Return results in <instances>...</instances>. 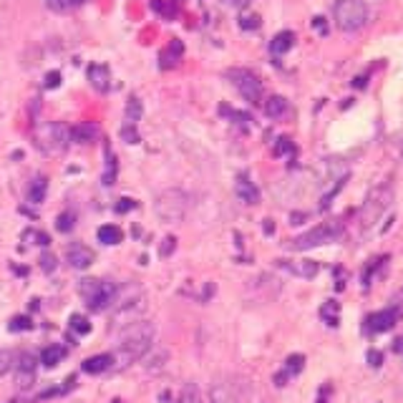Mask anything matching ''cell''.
I'll return each instance as SVG.
<instances>
[{"label": "cell", "instance_id": "cell-5", "mask_svg": "<svg viewBox=\"0 0 403 403\" xmlns=\"http://www.w3.org/2000/svg\"><path fill=\"white\" fill-rule=\"evenodd\" d=\"M333 18L343 33H355L368 23V3L365 0H335Z\"/></svg>", "mask_w": 403, "mask_h": 403}, {"label": "cell", "instance_id": "cell-28", "mask_svg": "<svg viewBox=\"0 0 403 403\" xmlns=\"http://www.w3.org/2000/svg\"><path fill=\"white\" fill-rule=\"evenodd\" d=\"M141 119V101L136 96L129 99V106H126V124H136Z\"/></svg>", "mask_w": 403, "mask_h": 403}, {"label": "cell", "instance_id": "cell-43", "mask_svg": "<svg viewBox=\"0 0 403 403\" xmlns=\"http://www.w3.org/2000/svg\"><path fill=\"white\" fill-rule=\"evenodd\" d=\"M315 28H318L320 33H325L327 31V28H325V18H315Z\"/></svg>", "mask_w": 403, "mask_h": 403}, {"label": "cell", "instance_id": "cell-8", "mask_svg": "<svg viewBox=\"0 0 403 403\" xmlns=\"http://www.w3.org/2000/svg\"><path fill=\"white\" fill-rule=\"evenodd\" d=\"M154 209H157L159 220L182 222L184 214H187V195H184L182 189H167V192H162L157 197Z\"/></svg>", "mask_w": 403, "mask_h": 403}, {"label": "cell", "instance_id": "cell-25", "mask_svg": "<svg viewBox=\"0 0 403 403\" xmlns=\"http://www.w3.org/2000/svg\"><path fill=\"white\" fill-rule=\"evenodd\" d=\"M106 169H104V184L106 187H111L113 182H116V171H119V164H116V154L111 151V146H106Z\"/></svg>", "mask_w": 403, "mask_h": 403}, {"label": "cell", "instance_id": "cell-39", "mask_svg": "<svg viewBox=\"0 0 403 403\" xmlns=\"http://www.w3.org/2000/svg\"><path fill=\"white\" fill-rule=\"evenodd\" d=\"M368 363H371L373 368H378V365L383 363V353H378V351H368Z\"/></svg>", "mask_w": 403, "mask_h": 403}, {"label": "cell", "instance_id": "cell-15", "mask_svg": "<svg viewBox=\"0 0 403 403\" xmlns=\"http://www.w3.org/2000/svg\"><path fill=\"white\" fill-rule=\"evenodd\" d=\"M209 403H239V401L232 386L225 383V381H214L212 388H209Z\"/></svg>", "mask_w": 403, "mask_h": 403}, {"label": "cell", "instance_id": "cell-24", "mask_svg": "<svg viewBox=\"0 0 403 403\" xmlns=\"http://www.w3.org/2000/svg\"><path fill=\"white\" fill-rule=\"evenodd\" d=\"M320 318L327 323L330 327H338V323H340V305L335 300H327L325 305L320 308Z\"/></svg>", "mask_w": 403, "mask_h": 403}, {"label": "cell", "instance_id": "cell-12", "mask_svg": "<svg viewBox=\"0 0 403 403\" xmlns=\"http://www.w3.org/2000/svg\"><path fill=\"white\" fill-rule=\"evenodd\" d=\"M66 260H69V264L76 267V270H86V267H91V262H94V250L81 245V242H73V245H69V250H66Z\"/></svg>", "mask_w": 403, "mask_h": 403}, {"label": "cell", "instance_id": "cell-40", "mask_svg": "<svg viewBox=\"0 0 403 403\" xmlns=\"http://www.w3.org/2000/svg\"><path fill=\"white\" fill-rule=\"evenodd\" d=\"M225 6H229V8H247L252 3V0H222Z\"/></svg>", "mask_w": 403, "mask_h": 403}, {"label": "cell", "instance_id": "cell-36", "mask_svg": "<svg viewBox=\"0 0 403 403\" xmlns=\"http://www.w3.org/2000/svg\"><path fill=\"white\" fill-rule=\"evenodd\" d=\"M58 83H61V73H58V71H50V73L45 76V88H58Z\"/></svg>", "mask_w": 403, "mask_h": 403}, {"label": "cell", "instance_id": "cell-4", "mask_svg": "<svg viewBox=\"0 0 403 403\" xmlns=\"http://www.w3.org/2000/svg\"><path fill=\"white\" fill-rule=\"evenodd\" d=\"M343 234V222L340 220H330V222H323V225L313 227L308 232L297 234L288 242L290 250L302 252V250H313V247H320V245H330L335 239Z\"/></svg>", "mask_w": 403, "mask_h": 403}, {"label": "cell", "instance_id": "cell-42", "mask_svg": "<svg viewBox=\"0 0 403 403\" xmlns=\"http://www.w3.org/2000/svg\"><path fill=\"white\" fill-rule=\"evenodd\" d=\"M393 351H396L398 355L403 358V335H398V338H396V343H393Z\"/></svg>", "mask_w": 403, "mask_h": 403}, {"label": "cell", "instance_id": "cell-38", "mask_svg": "<svg viewBox=\"0 0 403 403\" xmlns=\"http://www.w3.org/2000/svg\"><path fill=\"white\" fill-rule=\"evenodd\" d=\"M136 207V202L134 199H119V204H116V212H132V209Z\"/></svg>", "mask_w": 403, "mask_h": 403}, {"label": "cell", "instance_id": "cell-37", "mask_svg": "<svg viewBox=\"0 0 403 403\" xmlns=\"http://www.w3.org/2000/svg\"><path fill=\"white\" fill-rule=\"evenodd\" d=\"M174 242H176L174 237H167V239H164V245H162V250H159V255H162V257L171 255V252H174Z\"/></svg>", "mask_w": 403, "mask_h": 403}, {"label": "cell", "instance_id": "cell-26", "mask_svg": "<svg viewBox=\"0 0 403 403\" xmlns=\"http://www.w3.org/2000/svg\"><path fill=\"white\" fill-rule=\"evenodd\" d=\"M69 325H71V330L73 333H78V335H86V333H91V323L83 318V315H78V313H73L69 318Z\"/></svg>", "mask_w": 403, "mask_h": 403}, {"label": "cell", "instance_id": "cell-32", "mask_svg": "<svg viewBox=\"0 0 403 403\" xmlns=\"http://www.w3.org/2000/svg\"><path fill=\"white\" fill-rule=\"evenodd\" d=\"M76 225V214L73 212H63L61 217H58L56 227H58V232H71Z\"/></svg>", "mask_w": 403, "mask_h": 403}, {"label": "cell", "instance_id": "cell-11", "mask_svg": "<svg viewBox=\"0 0 403 403\" xmlns=\"http://www.w3.org/2000/svg\"><path fill=\"white\" fill-rule=\"evenodd\" d=\"M15 378H18L20 388H28V386L36 381V355L33 353H20L18 363H15Z\"/></svg>", "mask_w": 403, "mask_h": 403}, {"label": "cell", "instance_id": "cell-10", "mask_svg": "<svg viewBox=\"0 0 403 403\" xmlns=\"http://www.w3.org/2000/svg\"><path fill=\"white\" fill-rule=\"evenodd\" d=\"M277 267H283L290 275L302 277V280H313L320 272V264L315 260H277Z\"/></svg>", "mask_w": 403, "mask_h": 403}, {"label": "cell", "instance_id": "cell-19", "mask_svg": "<svg viewBox=\"0 0 403 403\" xmlns=\"http://www.w3.org/2000/svg\"><path fill=\"white\" fill-rule=\"evenodd\" d=\"M96 136H99V129H96V124H88V121L71 129V141H76V144H91Z\"/></svg>", "mask_w": 403, "mask_h": 403}, {"label": "cell", "instance_id": "cell-2", "mask_svg": "<svg viewBox=\"0 0 403 403\" xmlns=\"http://www.w3.org/2000/svg\"><path fill=\"white\" fill-rule=\"evenodd\" d=\"M33 141L48 157L63 154L66 146L71 144V129L61 121H45V124H38L33 129Z\"/></svg>", "mask_w": 403, "mask_h": 403}, {"label": "cell", "instance_id": "cell-7", "mask_svg": "<svg viewBox=\"0 0 403 403\" xmlns=\"http://www.w3.org/2000/svg\"><path fill=\"white\" fill-rule=\"evenodd\" d=\"M227 81L237 88V94L245 101H250L252 106L262 104V81L247 69H229L227 71Z\"/></svg>", "mask_w": 403, "mask_h": 403}, {"label": "cell", "instance_id": "cell-22", "mask_svg": "<svg viewBox=\"0 0 403 403\" xmlns=\"http://www.w3.org/2000/svg\"><path fill=\"white\" fill-rule=\"evenodd\" d=\"M45 192H48V179L45 176H36L31 182V187H28V199L33 204H41L45 199Z\"/></svg>", "mask_w": 403, "mask_h": 403}, {"label": "cell", "instance_id": "cell-1", "mask_svg": "<svg viewBox=\"0 0 403 403\" xmlns=\"http://www.w3.org/2000/svg\"><path fill=\"white\" fill-rule=\"evenodd\" d=\"M151 343H154V325L151 323H136V325L126 327V333L121 335L113 360H119L121 365L134 363V360L149 353Z\"/></svg>", "mask_w": 403, "mask_h": 403}, {"label": "cell", "instance_id": "cell-31", "mask_svg": "<svg viewBox=\"0 0 403 403\" xmlns=\"http://www.w3.org/2000/svg\"><path fill=\"white\" fill-rule=\"evenodd\" d=\"M13 330V333H20V330H31L33 327V323H31V318L28 315H15L10 320V325H8Z\"/></svg>", "mask_w": 403, "mask_h": 403}, {"label": "cell", "instance_id": "cell-21", "mask_svg": "<svg viewBox=\"0 0 403 403\" xmlns=\"http://www.w3.org/2000/svg\"><path fill=\"white\" fill-rule=\"evenodd\" d=\"M264 113L270 116V119H280L288 113V101L283 96H270V99L264 101Z\"/></svg>", "mask_w": 403, "mask_h": 403}, {"label": "cell", "instance_id": "cell-35", "mask_svg": "<svg viewBox=\"0 0 403 403\" xmlns=\"http://www.w3.org/2000/svg\"><path fill=\"white\" fill-rule=\"evenodd\" d=\"M25 239H36V245H43V247H48V234H43V232H33V229H28V232L23 234Z\"/></svg>", "mask_w": 403, "mask_h": 403}, {"label": "cell", "instance_id": "cell-14", "mask_svg": "<svg viewBox=\"0 0 403 403\" xmlns=\"http://www.w3.org/2000/svg\"><path fill=\"white\" fill-rule=\"evenodd\" d=\"M88 81H91V86H94L96 91L106 94L108 86H111V76H108V69L104 66V63H91V66H88Z\"/></svg>", "mask_w": 403, "mask_h": 403}, {"label": "cell", "instance_id": "cell-29", "mask_svg": "<svg viewBox=\"0 0 403 403\" xmlns=\"http://www.w3.org/2000/svg\"><path fill=\"white\" fill-rule=\"evenodd\" d=\"M81 3L83 0H45V6L56 13H66V10H71V8L81 6Z\"/></svg>", "mask_w": 403, "mask_h": 403}, {"label": "cell", "instance_id": "cell-23", "mask_svg": "<svg viewBox=\"0 0 403 403\" xmlns=\"http://www.w3.org/2000/svg\"><path fill=\"white\" fill-rule=\"evenodd\" d=\"M121 239H124V232L116 225L99 227V242H104V245H119Z\"/></svg>", "mask_w": 403, "mask_h": 403}, {"label": "cell", "instance_id": "cell-27", "mask_svg": "<svg viewBox=\"0 0 403 403\" xmlns=\"http://www.w3.org/2000/svg\"><path fill=\"white\" fill-rule=\"evenodd\" d=\"M176 403H202V396H199L197 383H184L182 396H179V401H176Z\"/></svg>", "mask_w": 403, "mask_h": 403}, {"label": "cell", "instance_id": "cell-16", "mask_svg": "<svg viewBox=\"0 0 403 403\" xmlns=\"http://www.w3.org/2000/svg\"><path fill=\"white\" fill-rule=\"evenodd\" d=\"M234 192L245 204H257L260 202V189L255 187V182H250V176H239L234 184Z\"/></svg>", "mask_w": 403, "mask_h": 403}, {"label": "cell", "instance_id": "cell-17", "mask_svg": "<svg viewBox=\"0 0 403 403\" xmlns=\"http://www.w3.org/2000/svg\"><path fill=\"white\" fill-rule=\"evenodd\" d=\"M113 365V355H108V353H101V355H91V358H86L81 363L83 373H91V376H99V373L108 371Z\"/></svg>", "mask_w": 403, "mask_h": 403}, {"label": "cell", "instance_id": "cell-9", "mask_svg": "<svg viewBox=\"0 0 403 403\" xmlns=\"http://www.w3.org/2000/svg\"><path fill=\"white\" fill-rule=\"evenodd\" d=\"M401 315H403V305H398V302H393V305L386 310L371 313L363 323L365 333H386V330H390V327L401 320Z\"/></svg>", "mask_w": 403, "mask_h": 403}, {"label": "cell", "instance_id": "cell-18", "mask_svg": "<svg viewBox=\"0 0 403 403\" xmlns=\"http://www.w3.org/2000/svg\"><path fill=\"white\" fill-rule=\"evenodd\" d=\"M292 45H295V33L283 31V33H277V36L270 41V53L272 56H285Z\"/></svg>", "mask_w": 403, "mask_h": 403}, {"label": "cell", "instance_id": "cell-6", "mask_svg": "<svg viewBox=\"0 0 403 403\" xmlns=\"http://www.w3.org/2000/svg\"><path fill=\"white\" fill-rule=\"evenodd\" d=\"M81 297L86 300V305L94 313H101V310H106L113 305V300H116V285L108 283V280H99V277H86V280H81Z\"/></svg>", "mask_w": 403, "mask_h": 403}, {"label": "cell", "instance_id": "cell-41", "mask_svg": "<svg viewBox=\"0 0 403 403\" xmlns=\"http://www.w3.org/2000/svg\"><path fill=\"white\" fill-rule=\"evenodd\" d=\"M292 146H290V139H280V144H277L275 154H285V151H290Z\"/></svg>", "mask_w": 403, "mask_h": 403}, {"label": "cell", "instance_id": "cell-30", "mask_svg": "<svg viewBox=\"0 0 403 403\" xmlns=\"http://www.w3.org/2000/svg\"><path fill=\"white\" fill-rule=\"evenodd\" d=\"M239 28H242V31H257V28H260V15H255V13H245V15H239Z\"/></svg>", "mask_w": 403, "mask_h": 403}, {"label": "cell", "instance_id": "cell-34", "mask_svg": "<svg viewBox=\"0 0 403 403\" xmlns=\"http://www.w3.org/2000/svg\"><path fill=\"white\" fill-rule=\"evenodd\" d=\"M41 270H43V272H53V270H56V257H53L50 252L41 255Z\"/></svg>", "mask_w": 403, "mask_h": 403}, {"label": "cell", "instance_id": "cell-13", "mask_svg": "<svg viewBox=\"0 0 403 403\" xmlns=\"http://www.w3.org/2000/svg\"><path fill=\"white\" fill-rule=\"evenodd\" d=\"M305 368V355H300V353H292L288 360H285L283 371L275 376V386H288L290 378H295L297 373Z\"/></svg>", "mask_w": 403, "mask_h": 403}, {"label": "cell", "instance_id": "cell-20", "mask_svg": "<svg viewBox=\"0 0 403 403\" xmlns=\"http://www.w3.org/2000/svg\"><path fill=\"white\" fill-rule=\"evenodd\" d=\"M63 358H66V348L58 346V343L43 348V353H41V363H43L45 368H56V365L61 363Z\"/></svg>", "mask_w": 403, "mask_h": 403}, {"label": "cell", "instance_id": "cell-33", "mask_svg": "<svg viewBox=\"0 0 403 403\" xmlns=\"http://www.w3.org/2000/svg\"><path fill=\"white\" fill-rule=\"evenodd\" d=\"M121 139H124V141H129V144H139L141 139H139L136 124H124V126H121Z\"/></svg>", "mask_w": 403, "mask_h": 403}, {"label": "cell", "instance_id": "cell-3", "mask_svg": "<svg viewBox=\"0 0 403 403\" xmlns=\"http://www.w3.org/2000/svg\"><path fill=\"white\" fill-rule=\"evenodd\" d=\"M390 204H393V189H390V184H381V187L373 189L371 195L365 197L363 209H360V217H358L360 232L373 229L376 222H381V217L390 209Z\"/></svg>", "mask_w": 403, "mask_h": 403}]
</instances>
